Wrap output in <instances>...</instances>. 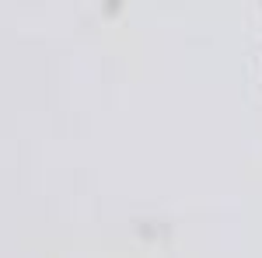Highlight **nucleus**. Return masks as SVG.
<instances>
[]
</instances>
